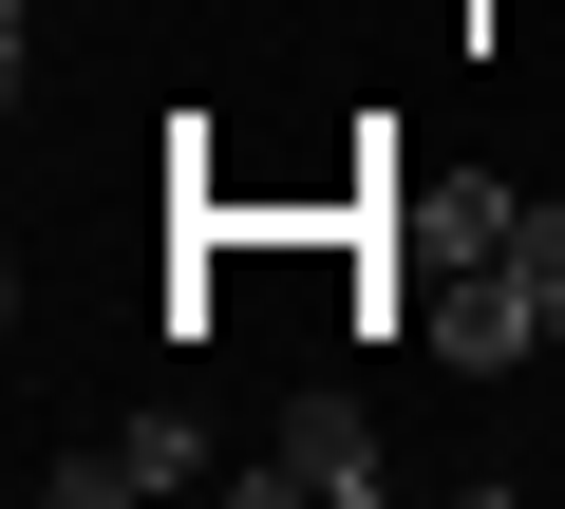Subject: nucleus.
Returning <instances> with one entry per match:
<instances>
[{
	"label": "nucleus",
	"instance_id": "obj_1",
	"mask_svg": "<svg viewBox=\"0 0 565 509\" xmlns=\"http://www.w3.org/2000/svg\"><path fill=\"white\" fill-rule=\"evenodd\" d=\"M189 471H207V434H189V415H114L95 453H57V471H39V509H132V490H189Z\"/></svg>",
	"mask_w": 565,
	"mask_h": 509
},
{
	"label": "nucleus",
	"instance_id": "obj_2",
	"mask_svg": "<svg viewBox=\"0 0 565 509\" xmlns=\"http://www.w3.org/2000/svg\"><path fill=\"white\" fill-rule=\"evenodd\" d=\"M245 490H264V509H359V490H377V434H359L340 396H302L282 453H245Z\"/></svg>",
	"mask_w": 565,
	"mask_h": 509
},
{
	"label": "nucleus",
	"instance_id": "obj_3",
	"mask_svg": "<svg viewBox=\"0 0 565 509\" xmlns=\"http://www.w3.org/2000/svg\"><path fill=\"white\" fill-rule=\"evenodd\" d=\"M509 284H527V321L565 340V189H527V208H509Z\"/></svg>",
	"mask_w": 565,
	"mask_h": 509
}]
</instances>
